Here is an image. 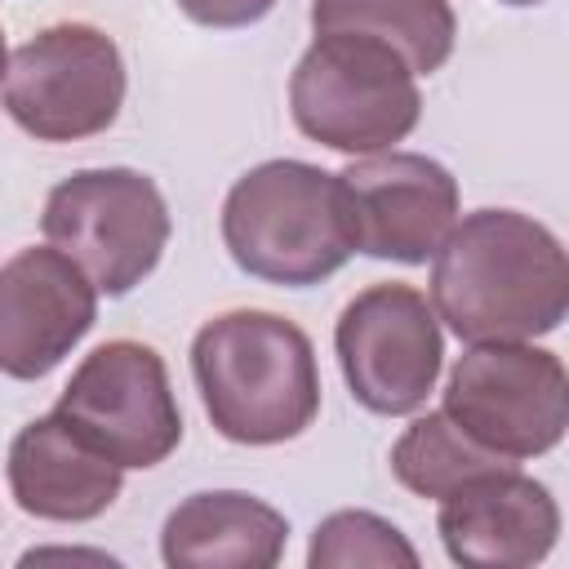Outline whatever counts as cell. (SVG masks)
<instances>
[{
  "instance_id": "obj_11",
  "label": "cell",
  "mask_w": 569,
  "mask_h": 569,
  "mask_svg": "<svg viewBox=\"0 0 569 569\" xmlns=\"http://www.w3.org/2000/svg\"><path fill=\"white\" fill-rule=\"evenodd\" d=\"M98 284L53 244H27L0 262V373L36 382L93 329Z\"/></svg>"
},
{
  "instance_id": "obj_17",
  "label": "cell",
  "mask_w": 569,
  "mask_h": 569,
  "mask_svg": "<svg viewBox=\"0 0 569 569\" xmlns=\"http://www.w3.org/2000/svg\"><path fill=\"white\" fill-rule=\"evenodd\" d=\"M307 565L311 569H351V565H373V569H418V547L400 533V525H391L378 511H360V507H342L329 511L307 547Z\"/></svg>"
},
{
  "instance_id": "obj_15",
  "label": "cell",
  "mask_w": 569,
  "mask_h": 569,
  "mask_svg": "<svg viewBox=\"0 0 569 569\" xmlns=\"http://www.w3.org/2000/svg\"><path fill=\"white\" fill-rule=\"evenodd\" d=\"M311 31L382 40L409 62L413 76H431L453 53L458 13L449 0H311Z\"/></svg>"
},
{
  "instance_id": "obj_1",
  "label": "cell",
  "mask_w": 569,
  "mask_h": 569,
  "mask_svg": "<svg viewBox=\"0 0 569 569\" xmlns=\"http://www.w3.org/2000/svg\"><path fill=\"white\" fill-rule=\"evenodd\" d=\"M427 298L462 342H533L569 316V253L520 209L458 213L431 253Z\"/></svg>"
},
{
  "instance_id": "obj_7",
  "label": "cell",
  "mask_w": 569,
  "mask_h": 569,
  "mask_svg": "<svg viewBox=\"0 0 569 569\" xmlns=\"http://www.w3.org/2000/svg\"><path fill=\"white\" fill-rule=\"evenodd\" d=\"M120 44L93 22H53L9 53L0 102L36 142H80L116 124L124 107Z\"/></svg>"
},
{
  "instance_id": "obj_3",
  "label": "cell",
  "mask_w": 569,
  "mask_h": 569,
  "mask_svg": "<svg viewBox=\"0 0 569 569\" xmlns=\"http://www.w3.org/2000/svg\"><path fill=\"white\" fill-rule=\"evenodd\" d=\"M222 244L231 262L267 284L311 289L356 249L338 173L307 160H262L222 200Z\"/></svg>"
},
{
  "instance_id": "obj_19",
  "label": "cell",
  "mask_w": 569,
  "mask_h": 569,
  "mask_svg": "<svg viewBox=\"0 0 569 569\" xmlns=\"http://www.w3.org/2000/svg\"><path fill=\"white\" fill-rule=\"evenodd\" d=\"M4 67H9V44H4V31H0V80H4Z\"/></svg>"
},
{
  "instance_id": "obj_9",
  "label": "cell",
  "mask_w": 569,
  "mask_h": 569,
  "mask_svg": "<svg viewBox=\"0 0 569 569\" xmlns=\"http://www.w3.org/2000/svg\"><path fill=\"white\" fill-rule=\"evenodd\" d=\"M53 409L124 471L160 467L182 445V409L164 356L133 338L93 347Z\"/></svg>"
},
{
  "instance_id": "obj_5",
  "label": "cell",
  "mask_w": 569,
  "mask_h": 569,
  "mask_svg": "<svg viewBox=\"0 0 569 569\" xmlns=\"http://www.w3.org/2000/svg\"><path fill=\"white\" fill-rule=\"evenodd\" d=\"M40 231L84 267L98 293L124 298L160 267L173 222L160 187L142 169L107 164L62 178L44 196Z\"/></svg>"
},
{
  "instance_id": "obj_8",
  "label": "cell",
  "mask_w": 569,
  "mask_h": 569,
  "mask_svg": "<svg viewBox=\"0 0 569 569\" xmlns=\"http://www.w3.org/2000/svg\"><path fill=\"white\" fill-rule=\"evenodd\" d=\"M333 351L356 405L382 418H409L436 391L445 333L422 289L382 280L342 307L333 325Z\"/></svg>"
},
{
  "instance_id": "obj_4",
  "label": "cell",
  "mask_w": 569,
  "mask_h": 569,
  "mask_svg": "<svg viewBox=\"0 0 569 569\" xmlns=\"http://www.w3.org/2000/svg\"><path fill=\"white\" fill-rule=\"evenodd\" d=\"M289 116L302 138L329 151L373 156L418 129L422 93L391 44L329 31L307 44L289 76Z\"/></svg>"
},
{
  "instance_id": "obj_16",
  "label": "cell",
  "mask_w": 569,
  "mask_h": 569,
  "mask_svg": "<svg viewBox=\"0 0 569 569\" xmlns=\"http://www.w3.org/2000/svg\"><path fill=\"white\" fill-rule=\"evenodd\" d=\"M493 467H511V462L489 453L485 445H476L445 409L413 413V422L391 445V476L409 493L431 498V502H440L462 480H471L480 471H493Z\"/></svg>"
},
{
  "instance_id": "obj_6",
  "label": "cell",
  "mask_w": 569,
  "mask_h": 569,
  "mask_svg": "<svg viewBox=\"0 0 569 569\" xmlns=\"http://www.w3.org/2000/svg\"><path fill=\"white\" fill-rule=\"evenodd\" d=\"M440 409L507 462L542 458L569 431V373L556 351L533 342H467Z\"/></svg>"
},
{
  "instance_id": "obj_14",
  "label": "cell",
  "mask_w": 569,
  "mask_h": 569,
  "mask_svg": "<svg viewBox=\"0 0 569 569\" xmlns=\"http://www.w3.org/2000/svg\"><path fill=\"white\" fill-rule=\"evenodd\" d=\"M289 547V520L244 489H200L160 529L169 569H271Z\"/></svg>"
},
{
  "instance_id": "obj_2",
  "label": "cell",
  "mask_w": 569,
  "mask_h": 569,
  "mask_svg": "<svg viewBox=\"0 0 569 569\" xmlns=\"http://www.w3.org/2000/svg\"><path fill=\"white\" fill-rule=\"evenodd\" d=\"M191 378L213 431L231 445L298 440L320 413L316 347L276 311L236 307L204 320L191 338Z\"/></svg>"
},
{
  "instance_id": "obj_20",
  "label": "cell",
  "mask_w": 569,
  "mask_h": 569,
  "mask_svg": "<svg viewBox=\"0 0 569 569\" xmlns=\"http://www.w3.org/2000/svg\"><path fill=\"white\" fill-rule=\"evenodd\" d=\"M498 4H511V9H529V4H542V0H498Z\"/></svg>"
},
{
  "instance_id": "obj_13",
  "label": "cell",
  "mask_w": 569,
  "mask_h": 569,
  "mask_svg": "<svg viewBox=\"0 0 569 569\" xmlns=\"http://www.w3.org/2000/svg\"><path fill=\"white\" fill-rule=\"evenodd\" d=\"M9 493L13 502L53 525H84L116 507L124 467L93 449L58 409L31 418L9 445Z\"/></svg>"
},
{
  "instance_id": "obj_18",
  "label": "cell",
  "mask_w": 569,
  "mask_h": 569,
  "mask_svg": "<svg viewBox=\"0 0 569 569\" xmlns=\"http://www.w3.org/2000/svg\"><path fill=\"white\" fill-rule=\"evenodd\" d=\"M191 22L213 27V31H236V27H253L262 22L276 0H173Z\"/></svg>"
},
{
  "instance_id": "obj_10",
  "label": "cell",
  "mask_w": 569,
  "mask_h": 569,
  "mask_svg": "<svg viewBox=\"0 0 569 569\" xmlns=\"http://www.w3.org/2000/svg\"><path fill=\"white\" fill-rule=\"evenodd\" d=\"M338 187L351 249L382 262H427L462 213L458 178L422 151L391 147L351 156V164L338 169Z\"/></svg>"
},
{
  "instance_id": "obj_12",
  "label": "cell",
  "mask_w": 569,
  "mask_h": 569,
  "mask_svg": "<svg viewBox=\"0 0 569 569\" xmlns=\"http://www.w3.org/2000/svg\"><path fill=\"white\" fill-rule=\"evenodd\" d=\"M436 533L453 565L529 569L551 556L560 538V507L551 489L516 462L480 471L440 498Z\"/></svg>"
}]
</instances>
